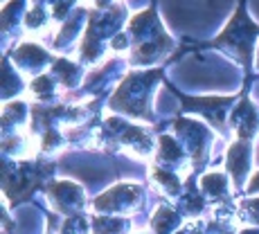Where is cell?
<instances>
[{
  "label": "cell",
  "instance_id": "cell-2",
  "mask_svg": "<svg viewBox=\"0 0 259 234\" xmlns=\"http://www.w3.org/2000/svg\"><path fill=\"white\" fill-rule=\"evenodd\" d=\"M246 158H248V149L246 144H235L230 149V169L235 173V180L239 182L246 173Z\"/></svg>",
  "mask_w": 259,
  "mask_h": 234
},
{
  "label": "cell",
  "instance_id": "cell-1",
  "mask_svg": "<svg viewBox=\"0 0 259 234\" xmlns=\"http://www.w3.org/2000/svg\"><path fill=\"white\" fill-rule=\"evenodd\" d=\"M259 27L252 25L248 21V16L243 14V7L237 12L235 21L228 25V29L217 38V45L219 48H235L237 54L241 52L246 57V61H250V54H252V41H255Z\"/></svg>",
  "mask_w": 259,
  "mask_h": 234
},
{
  "label": "cell",
  "instance_id": "cell-3",
  "mask_svg": "<svg viewBox=\"0 0 259 234\" xmlns=\"http://www.w3.org/2000/svg\"><path fill=\"white\" fill-rule=\"evenodd\" d=\"M250 192H259V173L255 178H252V182H250Z\"/></svg>",
  "mask_w": 259,
  "mask_h": 234
}]
</instances>
